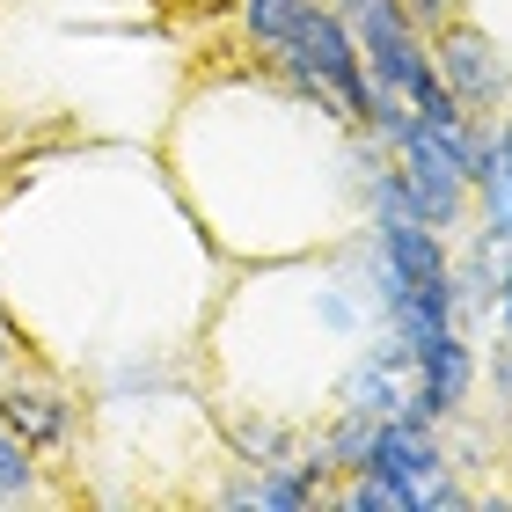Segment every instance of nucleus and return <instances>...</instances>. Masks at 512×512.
<instances>
[{
    "label": "nucleus",
    "instance_id": "nucleus-7",
    "mask_svg": "<svg viewBox=\"0 0 512 512\" xmlns=\"http://www.w3.org/2000/svg\"><path fill=\"white\" fill-rule=\"evenodd\" d=\"M235 15H242V37L256 44V52H278V44L300 30L308 0H235Z\"/></svg>",
    "mask_w": 512,
    "mask_h": 512
},
{
    "label": "nucleus",
    "instance_id": "nucleus-1",
    "mask_svg": "<svg viewBox=\"0 0 512 512\" xmlns=\"http://www.w3.org/2000/svg\"><path fill=\"white\" fill-rule=\"evenodd\" d=\"M256 59H286V66H300V74H315V81L344 103V118L359 125V103H366V52H359V37L344 30V15L330 8V0H308L300 30L278 44V52H256Z\"/></svg>",
    "mask_w": 512,
    "mask_h": 512
},
{
    "label": "nucleus",
    "instance_id": "nucleus-8",
    "mask_svg": "<svg viewBox=\"0 0 512 512\" xmlns=\"http://www.w3.org/2000/svg\"><path fill=\"white\" fill-rule=\"evenodd\" d=\"M491 403L512 410V337H505V330H498V344H491Z\"/></svg>",
    "mask_w": 512,
    "mask_h": 512
},
{
    "label": "nucleus",
    "instance_id": "nucleus-10",
    "mask_svg": "<svg viewBox=\"0 0 512 512\" xmlns=\"http://www.w3.org/2000/svg\"><path fill=\"white\" fill-rule=\"evenodd\" d=\"M213 505H227V512H249V505H256V469H249V476H235V483H220V491H213Z\"/></svg>",
    "mask_w": 512,
    "mask_h": 512
},
{
    "label": "nucleus",
    "instance_id": "nucleus-4",
    "mask_svg": "<svg viewBox=\"0 0 512 512\" xmlns=\"http://www.w3.org/2000/svg\"><path fill=\"white\" fill-rule=\"evenodd\" d=\"M213 425H220V439L235 447V461L242 469H264V461H286L293 454V439H300V425L278 403H213Z\"/></svg>",
    "mask_w": 512,
    "mask_h": 512
},
{
    "label": "nucleus",
    "instance_id": "nucleus-2",
    "mask_svg": "<svg viewBox=\"0 0 512 512\" xmlns=\"http://www.w3.org/2000/svg\"><path fill=\"white\" fill-rule=\"evenodd\" d=\"M432 59H439V81L454 88L461 110H476V118H498V110L512 103V52L491 37V22L454 15L447 30H432Z\"/></svg>",
    "mask_w": 512,
    "mask_h": 512
},
{
    "label": "nucleus",
    "instance_id": "nucleus-3",
    "mask_svg": "<svg viewBox=\"0 0 512 512\" xmlns=\"http://www.w3.org/2000/svg\"><path fill=\"white\" fill-rule=\"evenodd\" d=\"M0 417H8L37 454H66L74 432H81V403L74 395H66L59 381H22V374L0 381Z\"/></svg>",
    "mask_w": 512,
    "mask_h": 512
},
{
    "label": "nucleus",
    "instance_id": "nucleus-9",
    "mask_svg": "<svg viewBox=\"0 0 512 512\" xmlns=\"http://www.w3.org/2000/svg\"><path fill=\"white\" fill-rule=\"evenodd\" d=\"M403 8H410V22H417V30L432 37V30H447V22L461 15V0H403Z\"/></svg>",
    "mask_w": 512,
    "mask_h": 512
},
{
    "label": "nucleus",
    "instance_id": "nucleus-6",
    "mask_svg": "<svg viewBox=\"0 0 512 512\" xmlns=\"http://www.w3.org/2000/svg\"><path fill=\"white\" fill-rule=\"evenodd\" d=\"M256 505L264 512H308V505H322V483L300 461H264L256 469Z\"/></svg>",
    "mask_w": 512,
    "mask_h": 512
},
{
    "label": "nucleus",
    "instance_id": "nucleus-5",
    "mask_svg": "<svg viewBox=\"0 0 512 512\" xmlns=\"http://www.w3.org/2000/svg\"><path fill=\"white\" fill-rule=\"evenodd\" d=\"M37 498H52L37 483V447L0 417V505H37Z\"/></svg>",
    "mask_w": 512,
    "mask_h": 512
},
{
    "label": "nucleus",
    "instance_id": "nucleus-12",
    "mask_svg": "<svg viewBox=\"0 0 512 512\" xmlns=\"http://www.w3.org/2000/svg\"><path fill=\"white\" fill-rule=\"evenodd\" d=\"M498 278H505V286H512V235L498 242Z\"/></svg>",
    "mask_w": 512,
    "mask_h": 512
},
{
    "label": "nucleus",
    "instance_id": "nucleus-11",
    "mask_svg": "<svg viewBox=\"0 0 512 512\" xmlns=\"http://www.w3.org/2000/svg\"><path fill=\"white\" fill-rule=\"evenodd\" d=\"M491 322H498V330H505V337H512V286H505V293H498V308H491Z\"/></svg>",
    "mask_w": 512,
    "mask_h": 512
}]
</instances>
